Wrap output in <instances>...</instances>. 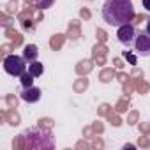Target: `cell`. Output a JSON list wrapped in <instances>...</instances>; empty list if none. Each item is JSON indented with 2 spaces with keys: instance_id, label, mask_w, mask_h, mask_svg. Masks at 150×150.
<instances>
[{
  "instance_id": "obj_2",
  "label": "cell",
  "mask_w": 150,
  "mask_h": 150,
  "mask_svg": "<svg viewBox=\"0 0 150 150\" xmlns=\"http://www.w3.org/2000/svg\"><path fill=\"white\" fill-rule=\"evenodd\" d=\"M23 138H25L27 145L32 148H53V138H51L50 131H46L42 127H32V129L25 131Z\"/></svg>"
},
{
  "instance_id": "obj_9",
  "label": "cell",
  "mask_w": 150,
  "mask_h": 150,
  "mask_svg": "<svg viewBox=\"0 0 150 150\" xmlns=\"http://www.w3.org/2000/svg\"><path fill=\"white\" fill-rule=\"evenodd\" d=\"M20 81H21V87H23V88L32 87V85H34V76H32L28 71H25L21 76H20Z\"/></svg>"
},
{
  "instance_id": "obj_7",
  "label": "cell",
  "mask_w": 150,
  "mask_h": 150,
  "mask_svg": "<svg viewBox=\"0 0 150 150\" xmlns=\"http://www.w3.org/2000/svg\"><path fill=\"white\" fill-rule=\"evenodd\" d=\"M37 57H39V50H37V46H35V44H27V46L23 48V58H25L28 64L35 62V60H37Z\"/></svg>"
},
{
  "instance_id": "obj_5",
  "label": "cell",
  "mask_w": 150,
  "mask_h": 150,
  "mask_svg": "<svg viewBox=\"0 0 150 150\" xmlns=\"http://www.w3.org/2000/svg\"><path fill=\"white\" fill-rule=\"evenodd\" d=\"M117 37L124 46L132 48V42H134V37H136V27H132L131 23L118 27L117 28Z\"/></svg>"
},
{
  "instance_id": "obj_1",
  "label": "cell",
  "mask_w": 150,
  "mask_h": 150,
  "mask_svg": "<svg viewBox=\"0 0 150 150\" xmlns=\"http://www.w3.org/2000/svg\"><path fill=\"white\" fill-rule=\"evenodd\" d=\"M101 16L110 27L118 28L134 20V6L131 0H106Z\"/></svg>"
},
{
  "instance_id": "obj_12",
  "label": "cell",
  "mask_w": 150,
  "mask_h": 150,
  "mask_svg": "<svg viewBox=\"0 0 150 150\" xmlns=\"http://www.w3.org/2000/svg\"><path fill=\"white\" fill-rule=\"evenodd\" d=\"M143 7H145L146 11H150V0H143Z\"/></svg>"
},
{
  "instance_id": "obj_10",
  "label": "cell",
  "mask_w": 150,
  "mask_h": 150,
  "mask_svg": "<svg viewBox=\"0 0 150 150\" xmlns=\"http://www.w3.org/2000/svg\"><path fill=\"white\" fill-rule=\"evenodd\" d=\"M32 2H34V6H35L37 9L44 11V9H50V7L53 6L55 0H32Z\"/></svg>"
},
{
  "instance_id": "obj_11",
  "label": "cell",
  "mask_w": 150,
  "mask_h": 150,
  "mask_svg": "<svg viewBox=\"0 0 150 150\" xmlns=\"http://www.w3.org/2000/svg\"><path fill=\"white\" fill-rule=\"evenodd\" d=\"M124 57H125V58H127L132 65H136V62H138V60H136V57H134V55H131L129 51H124Z\"/></svg>"
},
{
  "instance_id": "obj_3",
  "label": "cell",
  "mask_w": 150,
  "mask_h": 150,
  "mask_svg": "<svg viewBox=\"0 0 150 150\" xmlns=\"http://www.w3.org/2000/svg\"><path fill=\"white\" fill-rule=\"evenodd\" d=\"M27 60L23 58V55H7L4 58V71L9 74V76H14V78H20L21 74L27 71Z\"/></svg>"
},
{
  "instance_id": "obj_6",
  "label": "cell",
  "mask_w": 150,
  "mask_h": 150,
  "mask_svg": "<svg viewBox=\"0 0 150 150\" xmlns=\"http://www.w3.org/2000/svg\"><path fill=\"white\" fill-rule=\"evenodd\" d=\"M20 97L25 101V103H37L39 99H41V88H37V87H27V88H23L21 92H20Z\"/></svg>"
},
{
  "instance_id": "obj_13",
  "label": "cell",
  "mask_w": 150,
  "mask_h": 150,
  "mask_svg": "<svg viewBox=\"0 0 150 150\" xmlns=\"http://www.w3.org/2000/svg\"><path fill=\"white\" fill-rule=\"evenodd\" d=\"M145 30L150 34V18H148V21H146V27H145Z\"/></svg>"
},
{
  "instance_id": "obj_8",
  "label": "cell",
  "mask_w": 150,
  "mask_h": 150,
  "mask_svg": "<svg viewBox=\"0 0 150 150\" xmlns=\"http://www.w3.org/2000/svg\"><path fill=\"white\" fill-rule=\"evenodd\" d=\"M28 72L32 74L34 78H39V76H42V72H44V65L41 64V62H32V64H28Z\"/></svg>"
},
{
  "instance_id": "obj_4",
  "label": "cell",
  "mask_w": 150,
  "mask_h": 150,
  "mask_svg": "<svg viewBox=\"0 0 150 150\" xmlns=\"http://www.w3.org/2000/svg\"><path fill=\"white\" fill-rule=\"evenodd\" d=\"M132 48L141 57H150V34L146 30L136 28V37L132 42Z\"/></svg>"
}]
</instances>
